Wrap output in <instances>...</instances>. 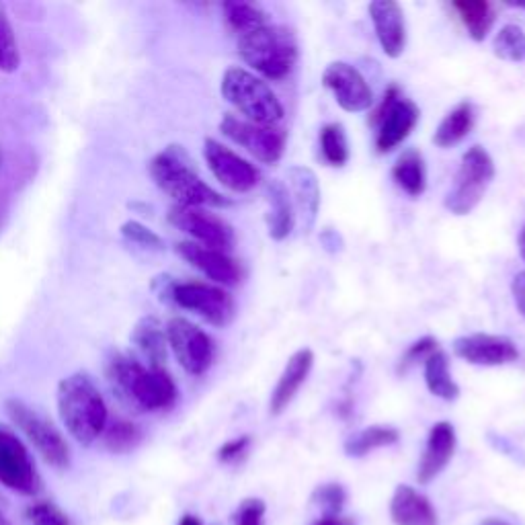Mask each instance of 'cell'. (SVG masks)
<instances>
[{
  "instance_id": "21",
  "label": "cell",
  "mask_w": 525,
  "mask_h": 525,
  "mask_svg": "<svg viewBox=\"0 0 525 525\" xmlns=\"http://www.w3.org/2000/svg\"><path fill=\"white\" fill-rule=\"evenodd\" d=\"M394 525H437V513L429 499L407 484H400L390 503Z\"/></svg>"
},
{
  "instance_id": "48",
  "label": "cell",
  "mask_w": 525,
  "mask_h": 525,
  "mask_svg": "<svg viewBox=\"0 0 525 525\" xmlns=\"http://www.w3.org/2000/svg\"><path fill=\"white\" fill-rule=\"evenodd\" d=\"M507 7H513V9H523V11H525V3H507Z\"/></svg>"
},
{
  "instance_id": "29",
  "label": "cell",
  "mask_w": 525,
  "mask_h": 525,
  "mask_svg": "<svg viewBox=\"0 0 525 525\" xmlns=\"http://www.w3.org/2000/svg\"><path fill=\"white\" fill-rule=\"evenodd\" d=\"M400 439L398 429L388 427V425H372L357 431L345 441V454L349 458H363L372 454L374 450L394 446V443Z\"/></svg>"
},
{
  "instance_id": "7",
  "label": "cell",
  "mask_w": 525,
  "mask_h": 525,
  "mask_svg": "<svg viewBox=\"0 0 525 525\" xmlns=\"http://www.w3.org/2000/svg\"><path fill=\"white\" fill-rule=\"evenodd\" d=\"M7 413L48 464L56 468H66L70 464L68 443L54 423L17 398L7 400Z\"/></svg>"
},
{
  "instance_id": "23",
  "label": "cell",
  "mask_w": 525,
  "mask_h": 525,
  "mask_svg": "<svg viewBox=\"0 0 525 525\" xmlns=\"http://www.w3.org/2000/svg\"><path fill=\"white\" fill-rule=\"evenodd\" d=\"M265 195H267V204H269V212H267L269 236L273 240H286L292 234L294 224H296L290 191L284 183L275 179L267 185Z\"/></svg>"
},
{
  "instance_id": "1",
  "label": "cell",
  "mask_w": 525,
  "mask_h": 525,
  "mask_svg": "<svg viewBox=\"0 0 525 525\" xmlns=\"http://www.w3.org/2000/svg\"><path fill=\"white\" fill-rule=\"evenodd\" d=\"M56 402L64 427L78 443L91 446L103 435L109 413L101 390L89 374L76 372L66 376L58 384Z\"/></svg>"
},
{
  "instance_id": "30",
  "label": "cell",
  "mask_w": 525,
  "mask_h": 525,
  "mask_svg": "<svg viewBox=\"0 0 525 525\" xmlns=\"http://www.w3.org/2000/svg\"><path fill=\"white\" fill-rule=\"evenodd\" d=\"M224 19L228 27L238 35L253 33L267 25V13L253 3H242V0H230V3L222 5Z\"/></svg>"
},
{
  "instance_id": "38",
  "label": "cell",
  "mask_w": 525,
  "mask_h": 525,
  "mask_svg": "<svg viewBox=\"0 0 525 525\" xmlns=\"http://www.w3.org/2000/svg\"><path fill=\"white\" fill-rule=\"evenodd\" d=\"M121 232H124V236L128 240L136 242V245H140V247H148V249H160V247H163V240H160V236H156L150 228H146L140 222L124 224V226H121Z\"/></svg>"
},
{
  "instance_id": "26",
  "label": "cell",
  "mask_w": 525,
  "mask_h": 525,
  "mask_svg": "<svg viewBox=\"0 0 525 525\" xmlns=\"http://www.w3.org/2000/svg\"><path fill=\"white\" fill-rule=\"evenodd\" d=\"M392 177L396 185L411 197L423 195L427 187V169L423 154L415 148L402 152L392 167Z\"/></svg>"
},
{
  "instance_id": "27",
  "label": "cell",
  "mask_w": 525,
  "mask_h": 525,
  "mask_svg": "<svg viewBox=\"0 0 525 525\" xmlns=\"http://www.w3.org/2000/svg\"><path fill=\"white\" fill-rule=\"evenodd\" d=\"M452 7L458 11L474 42H484L497 19V11L489 0H456Z\"/></svg>"
},
{
  "instance_id": "45",
  "label": "cell",
  "mask_w": 525,
  "mask_h": 525,
  "mask_svg": "<svg viewBox=\"0 0 525 525\" xmlns=\"http://www.w3.org/2000/svg\"><path fill=\"white\" fill-rule=\"evenodd\" d=\"M519 255H521V259L525 261V226H523V230H521V234H519Z\"/></svg>"
},
{
  "instance_id": "12",
  "label": "cell",
  "mask_w": 525,
  "mask_h": 525,
  "mask_svg": "<svg viewBox=\"0 0 525 525\" xmlns=\"http://www.w3.org/2000/svg\"><path fill=\"white\" fill-rule=\"evenodd\" d=\"M169 220L189 234L197 245L228 253L234 245V230L222 218L206 212L204 208H187L175 206L169 214Z\"/></svg>"
},
{
  "instance_id": "25",
  "label": "cell",
  "mask_w": 525,
  "mask_h": 525,
  "mask_svg": "<svg viewBox=\"0 0 525 525\" xmlns=\"http://www.w3.org/2000/svg\"><path fill=\"white\" fill-rule=\"evenodd\" d=\"M474 105L468 101H462L456 105L446 117L441 119L433 134V142L439 148H452L460 144L474 128Z\"/></svg>"
},
{
  "instance_id": "13",
  "label": "cell",
  "mask_w": 525,
  "mask_h": 525,
  "mask_svg": "<svg viewBox=\"0 0 525 525\" xmlns=\"http://www.w3.org/2000/svg\"><path fill=\"white\" fill-rule=\"evenodd\" d=\"M204 156L212 175L234 193H249L261 181V173L255 169V165L214 138L204 142Z\"/></svg>"
},
{
  "instance_id": "17",
  "label": "cell",
  "mask_w": 525,
  "mask_h": 525,
  "mask_svg": "<svg viewBox=\"0 0 525 525\" xmlns=\"http://www.w3.org/2000/svg\"><path fill=\"white\" fill-rule=\"evenodd\" d=\"M370 17L384 54L388 58L402 56L407 48V25L400 5L394 0H376L370 5Z\"/></svg>"
},
{
  "instance_id": "10",
  "label": "cell",
  "mask_w": 525,
  "mask_h": 525,
  "mask_svg": "<svg viewBox=\"0 0 525 525\" xmlns=\"http://www.w3.org/2000/svg\"><path fill=\"white\" fill-rule=\"evenodd\" d=\"M171 298L185 310L199 314L214 327H226L234 318V300L222 288L201 284V281H185L171 288Z\"/></svg>"
},
{
  "instance_id": "34",
  "label": "cell",
  "mask_w": 525,
  "mask_h": 525,
  "mask_svg": "<svg viewBox=\"0 0 525 525\" xmlns=\"http://www.w3.org/2000/svg\"><path fill=\"white\" fill-rule=\"evenodd\" d=\"M345 489L337 482L322 484L312 493V505H316L322 511V517H337L341 515L345 507Z\"/></svg>"
},
{
  "instance_id": "15",
  "label": "cell",
  "mask_w": 525,
  "mask_h": 525,
  "mask_svg": "<svg viewBox=\"0 0 525 525\" xmlns=\"http://www.w3.org/2000/svg\"><path fill=\"white\" fill-rule=\"evenodd\" d=\"M454 353L472 363V366H505L519 357L515 343L509 337L501 335H487V333H474L458 337L452 345Z\"/></svg>"
},
{
  "instance_id": "14",
  "label": "cell",
  "mask_w": 525,
  "mask_h": 525,
  "mask_svg": "<svg viewBox=\"0 0 525 525\" xmlns=\"http://www.w3.org/2000/svg\"><path fill=\"white\" fill-rule=\"evenodd\" d=\"M322 85L335 95L339 107L349 113L366 111L374 103V93L368 80L347 62L329 64L325 74H322Z\"/></svg>"
},
{
  "instance_id": "40",
  "label": "cell",
  "mask_w": 525,
  "mask_h": 525,
  "mask_svg": "<svg viewBox=\"0 0 525 525\" xmlns=\"http://www.w3.org/2000/svg\"><path fill=\"white\" fill-rule=\"evenodd\" d=\"M249 446H251V437H249V435L238 437V439H232V441L224 443V446L218 450V460L224 462V464L236 462V460H240L242 456L247 454Z\"/></svg>"
},
{
  "instance_id": "16",
  "label": "cell",
  "mask_w": 525,
  "mask_h": 525,
  "mask_svg": "<svg viewBox=\"0 0 525 525\" xmlns=\"http://www.w3.org/2000/svg\"><path fill=\"white\" fill-rule=\"evenodd\" d=\"M177 253L195 269H199L206 277H210L216 284L222 286H236L240 277H242V269L240 265L222 251L216 249H208L204 245H197V242H179L177 245Z\"/></svg>"
},
{
  "instance_id": "8",
  "label": "cell",
  "mask_w": 525,
  "mask_h": 525,
  "mask_svg": "<svg viewBox=\"0 0 525 525\" xmlns=\"http://www.w3.org/2000/svg\"><path fill=\"white\" fill-rule=\"evenodd\" d=\"M220 132L234 144L251 152L265 165H275L277 160L284 156L286 140H288L284 130H279L275 126H259L253 124V121L240 119L232 113H226L222 117Z\"/></svg>"
},
{
  "instance_id": "43",
  "label": "cell",
  "mask_w": 525,
  "mask_h": 525,
  "mask_svg": "<svg viewBox=\"0 0 525 525\" xmlns=\"http://www.w3.org/2000/svg\"><path fill=\"white\" fill-rule=\"evenodd\" d=\"M511 292L517 304V310L521 312V316L525 318V271H519L513 281H511Z\"/></svg>"
},
{
  "instance_id": "18",
  "label": "cell",
  "mask_w": 525,
  "mask_h": 525,
  "mask_svg": "<svg viewBox=\"0 0 525 525\" xmlns=\"http://www.w3.org/2000/svg\"><path fill=\"white\" fill-rule=\"evenodd\" d=\"M419 115L421 111L411 99L405 97L396 99L378 124V134H376L378 152L386 154L405 142L415 130V126L419 124Z\"/></svg>"
},
{
  "instance_id": "28",
  "label": "cell",
  "mask_w": 525,
  "mask_h": 525,
  "mask_svg": "<svg viewBox=\"0 0 525 525\" xmlns=\"http://www.w3.org/2000/svg\"><path fill=\"white\" fill-rule=\"evenodd\" d=\"M425 382L429 392L441 400L452 402L460 396V386L454 382L450 374L448 355L441 349H437L425 359Z\"/></svg>"
},
{
  "instance_id": "3",
  "label": "cell",
  "mask_w": 525,
  "mask_h": 525,
  "mask_svg": "<svg viewBox=\"0 0 525 525\" xmlns=\"http://www.w3.org/2000/svg\"><path fill=\"white\" fill-rule=\"evenodd\" d=\"M107 374L117 394L140 411H165L175 405L177 386L165 370L146 368L128 355H115Z\"/></svg>"
},
{
  "instance_id": "19",
  "label": "cell",
  "mask_w": 525,
  "mask_h": 525,
  "mask_svg": "<svg viewBox=\"0 0 525 525\" xmlns=\"http://www.w3.org/2000/svg\"><path fill=\"white\" fill-rule=\"evenodd\" d=\"M456 443L458 439H456V429L452 423L441 421L431 427L427 448H425V454L417 470V478L421 484H429L435 476L443 472V468L450 464L456 452Z\"/></svg>"
},
{
  "instance_id": "20",
  "label": "cell",
  "mask_w": 525,
  "mask_h": 525,
  "mask_svg": "<svg viewBox=\"0 0 525 525\" xmlns=\"http://www.w3.org/2000/svg\"><path fill=\"white\" fill-rule=\"evenodd\" d=\"M312 366H314L312 349H300L288 359L286 368H284V372H281L277 386L271 394V402H269L271 415L277 417L288 409V405L294 400V396L298 394L302 384L306 382Z\"/></svg>"
},
{
  "instance_id": "44",
  "label": "cell",
  "mask_w": 525,
  "mask_h": 525,
  "mask_svg": "<svg viewBox=\"0 0 525 525\" xmlns=\"http://www.w3.org/2000/svg\"><path fill=\"white\" fill-rule=\"evenodd\" d=\"M312 525H355V521L351 517L337 515V517H320Z\"/></svg>"
},
{
  "instance_id": "42",
  "label": "cell",
  "mask_w": 525,
  "mask_h": 525,
  "mask_svg": "<svg viewBox=\"0 0 525 525\" xmlns=\"http://www.w3.org/2000/svg\"><path fill=\"white\" fill-rule=\"evenodd\" d=\"M402 95H400V89L396 87V85H390L388 89H386V93H384V97H382V101H380V105L376 107V111L372 113V117H370V124L372 126H378L380 124V121H382V117L386 115V111L390 109V105L396 101V99H400Z\"/></svg>"
},
{
  "instance_id": "32",
  "label": "cell",
  "mask_w": 525,
  "mask_h": 525,
  "mask_svg": "<svg viewBox=\"0 0 525 525\" xmlns=\"http://www.w3.org/2000/svg\"><path fill=\"white\" fill-rule=\"evenodd\" d=\"M493 52L505 62H525V33L519 25H505L493 42Z\"/></svg>"
},
{
  "instance_id": "5",
  "label": "cell",
  "mask_w": 525,
  "mask_h": 525,
  "mask_svg": "<svg viewBox=\"0 0 525 525\" xmlns=\"http://www.w3.org/2000/svg\"><path fill=\"white\" fill-rule=\"evenodd\" d=\"M222 97L253 124L275 126L284 119V107L259 76L245 68H228L220 85Z\"/></svg>"
},
{
  "instance_id": "46",
  "label": "cell",
  "mask_w": 525,
  "mask_h": 525,
  "mask_svg": "<svg viewBox=\"0 0 525 525\" xmlns=\"http://www.w3.org/2000/svg\"><path fill=\"white\" fill-rule=\"evenodd\" d=\"M179 525H201V521L195 515H185Z\"/></svg>"
},
{
  "instance_id": "31",
  "label": "cell",
  "mask_w": 525,
  "mask_h": 525,
  "mask_svg": "<svg viewBox=\"0 0 525 525\" xmlns=\"http://www.w3.org/2000/svg\"><path fill=\"white\" fill-rule=\"evenodd\" d=\"M320 150L331 167L347 165L349 142L343 124H327L320 130Z\"/></svg>"
},
{
  "instance_id": "6",
  "label": "cell",
  "mask_w": 525,
  "mask_h": 525,
  "mask_svg": "<svg viewBox=\"0 0 525 525\" xmlns=\"http://www.w3.org/2000/svg\"><path fill=\"white\" fill-rule=\"evenodd\" d=\"M495 179V163L482 146L464 152L452 191L446 195V210L454 216H468Z\"/></svg>"
},
{
  "instance_id": "35",
  "label": "cell",
  "mask_w": 525,
  "mask_h": 525,
  "mask_svg": "<svg viewBox=\"0 0 525 525\" xmlns=\"http://www.w3.org/2000/svg\"><path fill=\"white\" fill-rule=\"evenodd\" d=\"M439 349V345H437V341L433 339V337H423V339H419L417 343H413L409 349H407V353L405 355H402L400 357V361H398V374H407L413 366H417V363L419 361H425L431 353H435Z\"/></svg>"
},
{
  "instance_id": "47",
  "label": "cell",
  "mask_w": 525,
  "mask_h": 525,
  "mask_svg": "<svg viewBox=\"0 0 525 525\" xmlns=\"http://www.w3.org/2000/svg\"><path fill=\"white\" fill-rule=\"evenodd\" d=\"M480 525H509V523L501 521V519H487V521H482Z\"/></svg>"
},
{
  "instance_id": "36",
  "label": "cell",
  "mask_w": 525,
  "mask_h": 525,
  "mask_svg": "<svg viewBox=\"0 0 525 525\" xmlns=\"http://www.w3.org/2000/svg\"><path fill=\"white\" fill-rule=\"evenodd\" d=\"M27 517L33 525H70L68 517L52 503H35L27 509Z\"/></svg>"
},
{
  "instance_id": "2",
  "label": "cell",
  "mask_w": 525,
  "mask_h": 525,
  "mask_svg": "<svg viewBox=\"0 0 525 525\" xmlns=\"http://www.w3.org/2000/svg\"><path fill=\"white\" fill-rule=\"evenodd\" d=\"M150 177L177 206L187 208H226L230 199L212 189L201 179L191 163V158L181 146H169L156 154L150 163Z\"/></svg>"
},
{
  "instance_id": "4",
  "label": "cell",
  "mask_w": 525,
  "mask_h": 525,
  "mask_svg": "<svg viewBox=\"0 0 525 525\" xmlns=\"http://www.w3.org/2000/svg\"><path fill=\"white\" fill-rule=\"evenodd\" d=\"M238 54L251 68L271 80L286 78L298 60V42L292 29L265 25L238 37Z\"/></svg>"
},
{
  "instance_id": "22",
  "label": "cell",
  "mask_w": 525,
  "mask_h": 525,
  "mask_svg": "<svg viewBox=\"0 0 525 525\" xmlns=\"http://www.w3.org/2000/svg\"><path fill=\"white\" fill-rule=\"evenodd\" d=\"M288 179H290V187H292V195L296 206L300 210L302 222H304V230L310 232L316 224L318 218V210H320V185H318V177L312 169L308 167H290L288 171Z\"/></svg>"
},
{
  "instance_id": "24",
  "label": "cell",
  "mask_w": 525,
  "mask_h": 525,
  "mask_svg": "<svg viewBox=\"0 0 525 525\" xmlns=\"http://www.w3.org/2000/svg\"><path fill=\"white\" fill-rule=\"evenodd\" d=\"M132 341L144 353V357L150 363V368L163 370L165 361H167L169 341H167V331L154 316H146L138 322L132 333Z\"/></svg>"
},
{
  "instance_id": "9",
  "label": "cell",
  "mask_w": 525,
  "mask_h": 525,
  "mask_svg": "<svg viewBox=\"0 0 525 525\" xmlns=\"http://www.w3.org/2000/svg\"><path fill=\"white\" fill-rule=\"evenodd\" d=\"M167 341L181 368L191 376L206 374L214 363V341L187 318H171L167 325Z\"/></svg>"
},
{
  "instance_id": "49",
  "label": "cell",
  "mask_w": 525,
  "mask_h": 525,
  "mask_svg": "<svg viewBox=\"0 0 525 525\" xmlns=\"http://www.w3.org/2000/svg\"><path fill=\"white\" fill-rule=\"evenodd\" d=\"M0 525H11V523H9V519L5 517V513H3V511H0Z\"/></svg>"
},
{
  "instance_id": "37",
  "label": "cell",
  "mask_w": 525,
  "mask_h": 525,
  "mask_svg": "<svg viewBox=\"0 0 525 525\" xmlns=\"http://www.w3.org/2000/svg\"><path fill=\"white\" fill-rule=\"evenodd\" d=\"M19 66V50L11 29L0 19V68L15 70Z\"/></svg>"
},
{
  "instance_id": "11",
  "label": "cell",
  "mask_w": 525,
  "mask_h": 525,
  "mask_svg": "<svg viewBox=\"0 0 525 525\" xmlns=\"http://www.w3.org/2000/svg\"><path fill=\"white\" fill-rule=\"evenodd\" d=\"M0 484L19 495H37L39 476L25 443L0 425Z\"/></svg>"
},
{
  "instance_id": "41",
  "label": "cell",
  "mask_w": 525,
  "mask_h": 525,
  "mask_svg": "<svg viewBox=\"0 0 525 525\" xmlns=\"http://www.w3.org/2000/svg\"><path fill=\"white\" fill-rule=\"evenodd\" d=\"M318 238H320L322 249H325V251L331 253V255L341 253L343 247H345V240H343L341 232L335 230V228H325V230H320V236H318Z\"/></svg>"
},
{
  "instance_id": "39",
  "label": "cell",
  "mask_w": 525,
  "mask_h": 525,
  "mask_svg": "<svg viewBox=\"0 0 525 525\" xmlns=\"http://www.w3.org/2000/svg\"><path fill=\"white\" fill-rule=\"evenodd\" d=\"M265 509L261 499H245L236 511V525H263Z\"/></svg>"
},
{
  "instance_id": "33",
  "label": "cell",
  "mask_w": 525,
  "mask_h": 525,
  "mask_svg": "<svg viewBox=\"0 0 525 525\" xmlns=\"http://www.w3.org/2000/svg\"><path fill=\"white\" fill-rule=\"evenodd\" d=\"M103 437H105V443H107V448L111 452L124 454V452H130V450H134L138 446L140 431L130 421L115 419V421L107 423V427L103 431Z\"/></svg>"
}]
</instances>
